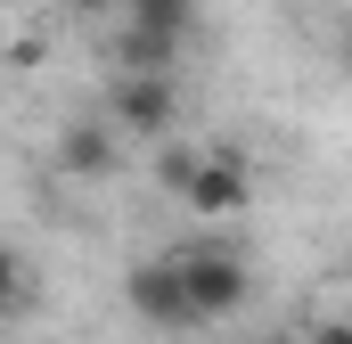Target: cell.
I'll return each instance as SVG.
<instances>
[{"mask_svg": "<svg viewBox=\"0 0 352 344\" xmlns=\"http://www.w3.org/2000/svg\"><path fill=\"white\" fill-rule=\"evenodd\" d=\"M180 279H188L197 328L230 320V312H238V303L254 295V270H246V255H230V246H180Z\"/></svg>", "mask_w": 352, "mask_h": 344, "instance_id": "cell-1", "label": "cell"}, {"mask_svg": "<svg viewBox=\"0 0 352 344\" xmlns=\"http://www.w3.org/2000/svg\"><path fill=\"white\" fill-rule=\"evenodd\" d=\"M123 303H131V320H148V328H164V336L197 328V303H188L180 255H164V262H140V270L123 279Z\"/></svg>", "mask_w": 352, "mask_h": 344, "instance_id": "cell-2", "label": "cell"}, {"mask_svg": "<svg viewBox=\"0 0 352 344\" xmlns=\"http://www.w3.org/2000/svg\"><path fill=\"white\" fill-rule=\"evenodd\" d=\"M173 115H180L173 74H115V90H107V123H115V131H131V140H164Z\"/></svg>", "mask_w": 352, "mask_h": 344, "instance_id": "cell-3", "label": "cell"}, {"mask_svg": "<svg viewBox=\"0 0 352 344\" xmlns=\"http://www.w3.org/2000/svg\"><path fill=\"white\" fill-rule=\"evenodd\" d=\"M246 205H254V164H246L238 148H205L197 189H188V213H197V222H230V213H246Z\"/></svg>", "mask_w": 352, "mask_h": 344, "instance_id": "cell-4", "label": "cell"}, {"mask_svg": "<svg viewBox=\"0 0 352 344\" xmlns=\"http://www.w3.org/2000/svg\"><path fill=\"white\" fill-rule=\"evenodd\" d=\"M115 140H123L115 123H66L58 131V172L66 180H107L115 172Z\"/></svg>", "mask_w": 352, "mask_h": 344, "instance_id": "cell-5", "label": "cell"}, {"mask_svg": "<svg viewBox=\"0 0 352 344\" xmlns=\"http://www.w3.org/2000/svg\"><path fill=\"white\" fill-rule=\"evenodd\" d=\"M180 41L173 33H148V25H123L115 33V74H173Z\"/></svg>", "mask_w": 352, "mask_h": 344, "instance_id": "cell-6", "label": "cell"}, {"mask_svg": "<svg viewBox=\"0 0 352 344\" xmlns=\"http://www.w3.org/2000/svg\"><path fill=\"white\" fill-rule=\"evenodd\" d=\"M123 25H148V33L188 41L197 33V0H123Z\"/></svg>", "mask_w": 352, "mask_h": 344, "instance_id": "cell-7", "label": "cell"}, {"mask_svg": "<svg viewBox=\"0 0 352 344\" xmlns=\"http://www.w3.org/2000/svg\"><path fill=\"white\" fill-rule=\"evenodd\" d=\"M197 164H205V148H164V156H156V189L188 205V189H197Z\"/></svg>", "mask_w": 352, "mask_h": 344, "instance_id": "cell-8", "label": "cell"}, {"mask_svg": "<svg viewBox=\"0 0 352 344\" xmlns=\"http://www.w3.org/2000/svg\"><path fill=\"white\" fill-rule=\"evenodd\" d=\"M311 344H352V320H328V328H311Z\"/></svg>", "mask_w": 352, "mask_h": 344, "instance_id": "cell-9", "label": "cell"}]
</instances>
